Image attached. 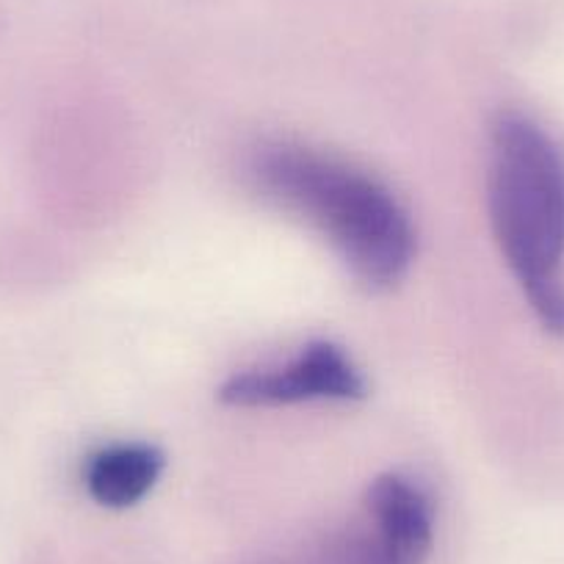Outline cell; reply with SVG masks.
Listing matches in <instances>:
<instances>
[{
  "label": "cell",
  "instance_id": "7a4b0ae2",
  "mask_svg": "<svg viewBox=\"0 0 564 564\" xmlns=\"http://www.w3.org/2000/svg\"><path fill=\"white\" fill-rule=\"evenodd\" d=\"M487 205L531 311L564 335V150L523 113H503L492 128Z\"/></svg>",
  "mask_w": 564,
  "mask_h": 564
},
{
  "label": "cell",
  "instance_id": "3957f363",
  "mask_svg": "<svg viewBox=\"0 0 564 564\" xmlns=\"http://www.w3.org/2000/svg\"><path fill=\"white\" fill-rule=\"evenodd\" d=\"M368 529L344 536L327 564H423L432 547L430 496L412 479L384 474L366 492Z\"/></svg>",
  "mask_w": 564,
  "mask_h": 564
},
{
  "label": "cell",
  "instance_id": "6da1fadb",
  "mask_svg": "<svg viewBox=\"0 0 564 564\" xmlns=\"http://www.w3.org/2000/svg\"><path fill=\"white\" fill-rule=\"evenodd\" d=\"M247 177L269 203L311 221L362 289L388 291L415 258V230L388 186L318 150L269 141L247 161Z\"/></svg>",
  "mask_w": 564,
  "mask_h": 564
},
{
  "label": "cell",
  "instance_id": "5b68a950",
  "mask_svg": "<svg viewBox=\"0 0 564 564\" xmlns=\"http://www.w3.org/2000/svg\"><path fill=\"white\" fill-rule=\"evenodd\" d=\"M164 454L148 443H117L89 454L84 485L100 507L124 509L139 503L159 481Z\"/></svg>",
  "mask_w": 564,
  "mask_h": 564
},
{
  "label": "cell",
  "instance_id": "277c9868",
  "mask_svg": "<svg viewBox=\"0 0 564 564\" xmlns=\"http://www.w3.org/2000/svg\"><path fill=\"white\" fill-rule=\"evenodd\" d=\"M366 395V382L340 346L313 340L285 366L236 373L219 388V401L230 406H285L302 401H355Z\"/></svg>",
  "mask_w": 564,
  "mask_h": 564
}]
</instances>
